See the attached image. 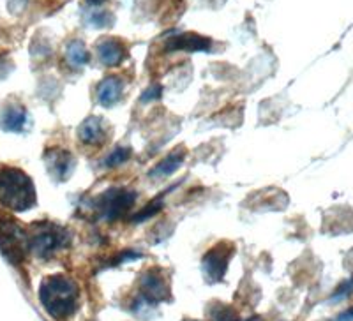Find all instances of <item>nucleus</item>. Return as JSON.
<instances>
[{
  "instance_id": "1",
  "label": "nucleus",
  "mask_w": 353,
  "mask_h": 321,
  "mask_svg": "<svg viewBox=\"0 0 353 321\" xmlns=\"http://www.w3.org/2000/svg\"><path fill=\"white\" fill-rule=\"evenodd\" d=\"M41 304L50 316L64 320L78 307V286L68 276H52L41 284Z\"/></svg>"
},
{
  "instance_id": "2",
  "label": "nucleus",
  "mask_w": 353,
  "mask_h": 321,
  "mask_svg": "<svg viewBox=\"0 0 353 321\" xmlns=\"http://www.w3.org/2000/svg\"><path fill=\"white\" fill-rule=\"evenodd\" d=\"M0 201L12 210L30 209L36 201L30 178L20 169L0 168Z\"/></svg>"
},
{
  "instance_id": "3",
  "label": "nucleus",
  "mask_w": 353,
  "mask_h": 321,
  "mask_svg": "<svg viewBox=\"0 0 353 321\" xmlns=\"http://www.w3.org/2000/svg\"><path fill=\"white\" fill-rule=\"evenodd\" d=\"M232 254H233V247L232 245H226V244L216 245L214 249H210L209 253L205 254L203 270H205V277H207V281L217 282L223 279Z\"/></svg>"
},
{
  "instance_id": "4",
  "label": "nucleus",
  "mask_w": 353,
  "mask_h": 321,
  "mask_svg": "<svg viewBox=\"0 0 353 321\" xmlns=\"http://www.w3.org/2000/svg\"><path fill=\"white\" fill-rule=\"evenodd\" d=\"M68 237H65L64 229H57L53 226H48L46 229H39V233L34 235L30 240V249L37 254V256H50L55 253L57 249L64 247Z\"/></svg>"
},
{
  "instance_id": "5",
  "label": "nucleus",
  "mask_w": 353,
  "mask_h": 321,
  "mask_svg": "<svg viewBox=\"0 0 353 321\" xmlns=\"http://www.w3.org/2000/svg\"><path fill=\"white\" fill-rule=\"evenodd\" d=\"M0 247L12 263L23 260L25 238L21 229L11 222H0Z\"/></svg>"
},
{
  "instance_id": "6",
  "label": "nucleus",
  "mask_w": 353,
  "mask_h": 321,
  "mask_svg": "<svg viewBox=\"0 0 353 321\" xmlns=\"http://www.w3.org/2000/svg\"><path fill=\"white\" fill-rule=\"evenodd\" d=\"M132 201H134V194L129 193V191L117 189V191H110V193H106L105 196L101 198L99 209L103 210L106 217L115 219V217L124 214L132 205Z\"/></svg>"
},
{
  "instance_id": "7",
  "label": "nucleus",
  "mask_w": 353,
  "mask_h": 321,
  "mask_svg": "<svg viewBox=\"0 0 353 321\" xmlns=\"http://www.w3.org/2000/svg\"><path fill=\"white\" fill-rule=\"evenodd\" d=\"M141 293H143L145 302H163L168 298V284L165 282V277L157 273L156 270H150L141 279Z\"/></svg>"
},
{
  "instance_id": "8",
  "label": "nucleus",
  "mask_w": 353,
  "mask_h": 321,
  "mask_svg": "<svg viewBox=\"0 0 353 321\" xmlns=\"http://www.w3.org/2000/svg\"><path fill=\"white\" fill-rule=\"evenodd\" d=\"M80 136L85 143H90V145L92 143L97 145L105 140L106 134L103 133V127H101L99 118H96V116H94V118H88V121L81 125Z\"/></svg>"
},
{
  "instance_id": "9",
  "label": "nucleus",
  "mask_w": 353,
  "mask_h": 321,
  "mask_svg": "<svg viewBox=\"0 0 353 321\" xmlns=\"http://www.w3.org/2000/svg\"><path fill=\"white\" fill-rule=\"evenodd\" d=\"M207 46H209V41L203 39V37L193 36V34H185V36L170 43V48L172 50H205Z\"/></svg>"
},
{
  "instance_id": "10",
  "label": "nucleus",
  "mask_w": 353,
  "mask_h": 321,
  "mask_svg": "<svg viewBox=\"0 0 353 321\" xmlns=\"http://www.w3.org/2000/svg\"><path fill=\"white\" fill-rule=\"evenodd\" d=\"M115 83H117L115 80L105 81V85H103V87H101V90H99L101 103L110 105V103H113V101L119 97V94H121V92H119V87H113Z\"/></svg>"
},
{
  "instance_id": "11",
  "label": "nucleus",
  "mask_w": 353,
  "mask_h": 321,
  "mask_svg": "<svg viewBox=\"0 0 353 321\" xmlns=\"http://www.w3.org/2000/svg\"><path fill=\"white\" fill-rule=\"evenodd\" d=\"M25 121V112L21 108H11L4 118L6 129H20Z\"/></svg>"
},
{
  "instance_id": "12",
  "label": "nucleus",
  "mask_w": 353,
  "mask_h": 321,
  "mask_svg": "<svg viewBox=\"0 0 353 321\" xmlns=\"http://www.w3.org/2000/svg\"><path fill=\"white\" fill-rule=\"evenodd\" d=\"M214 321H239L237 313L228 307V305H217L216 311H212Z\"/></svg>"
},
{
  "instance_id": "13",
  "label": "nucleus",
  "mask_w": 353,
  "mask_h": 321,
  "mask_svg": "<svg viewBox=\"0 0 353 321\" xmlns=\"http://www.w3.org/2000/svg\"><path fill=\"white\" fill-rule=\"evenodd\" d=\"M181 159H182V156H179V154H173V156H170L165 163H161V165L154 169V173H159V175H168V173H172L176 166L181 165L182 163Z\"/></svg>"
},
{
  "instance_id": "14",
  "label": "nucleus",
  "mask_w": 353,
  "mask_h": 321,
  "mask_svg": "<svg viewBox=\"0 0 353 321\" xmlns=\"http://www.w3.org/2000/svg\"><path fill=\"white\" fill-rule=\"evenodd\" d=\"M129 150L128 149H119L115 154H113L112 157L108 159V165L113 166V165H119V163H124V159H128L129 157Z\"/></svg>"
},
{
  "instance_id": "15",
  "label": "nucleus",
  "mask_w": 353,
  "mask_h": 321,
  "mask_svg": "<svg viewBox=\"0 0 353 321\" xmlns=\"http://www.w3.org/2000/svg\"><path fill=\"white\" fill-rule=\"evenodd\" d=\"M352 289H353V281L346 282V284H343L341 288L337 289L336 295H334V297H332V300H337V298H345L346 295H348L350 291H352Z\"/></svg>"
},
{
  "instance_id": "16",
  "label": "nucleus",
  "mask_w": 353,
  "mask_h": 321,
  "mask_svg": "<svg viewBox=\"0 0 353 321\" xmlns=\"http://www.w3.org/2000/svg\"><path fill=\"white\" fill-rule=\"evenodd\" d=\"M353 320V309L346 311V313H343L341 316L337 318V321H352Z\"/></svg>"
},
{
  "instance_id": "17",
  "label": "nucleus",
  "mask_w": 353,
  "mask_h": 321,
  "mask_svg": "<svg viewBox=\"0 0 353 321\" xmlns=\"http://www.w3.org/2000/svg\"><path fill=\"white\" fill-rule=\"evenodd\" d=\"M188 321H191V320H188Z\"/></svg>"
}]
</instances>
